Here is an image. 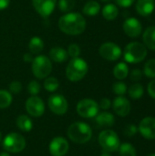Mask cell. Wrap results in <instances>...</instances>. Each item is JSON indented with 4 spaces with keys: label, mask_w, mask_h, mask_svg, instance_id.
I'll list each match as a JSON object with an SVG mask.
<instances>
[{
    "label": "cell",
    "mask_w": 155,
    "mask_h": 156,
    "mask_svg": "<svg viewBox=\"0 0 155 156\" xmlns=\"http://www.w3.org/2000/svg\"><path fill=\"white\" fill-rule=\"evenodd\" d=\"M59 29L67 35H79L86 29V20L78 12H71L58 19Z\"/></svg>",
    "instance_id": "1"
},
{
    "label": "cell",
    "mask_w": 155,
    "mask_h": 156,
    "mask_svg": "<svg viewBox=\"0 0 155 156\" xmlns=\"http://www.w3.org/2000/svg\"><path fill=\"white\" fill-rule=\"evenodd\" d=\"M88 70L89 66L83 58H80L79 57L74 58L69 62L67 66L66 76L70 81L77 82L81 80L86 76Z\"/></svg>",
    "instance_id": "2"
},
{
    "label": "cell",
    "mask_w": 155,
    "mask_h": 156,
    "mask_svg": "<svg viewBox=\"0 0 155 156\" xmlns=\"http://www.w3.org/2000/svg\"><path fill=\"white\" fill-rule=\"evenodd\" d=\"M69 138L76 144H86L92 136L91 128L85 122H74L68 129Z\"/></svg>",
    "instance_id": "3"
},
{
    "label": "cell",
    "mask_w": 155,
    "mask_h": 156,
    "mask_svg": "<svg viewBox=\"0 0 155 156\" xmlns=\"http://www.w3.org/2000/svg\"><path fill=\"white\" fill-rule=\"evenodd\" d=\"M148 51L147 48L140 42H131L124 49V59L129 63H140L145 59Z\"/></svg>",
    "instance_id": "4"
},
{
    "label": "cell",
    "mask_w": 155,
    "mask_h": 156,
    "mask_svg": "<svg viewBox=\"0 0 155 156\" xmlns=\"http://www.w3.org/2000/svg\"><path fill=\"white\" fill-rule=\"evenodd\" d=\"M99 144L101 148L108 153H113L119 150L121 145L118 134L112 130H104L99 135Z\"/></svg>",
    "instance_id": "5"
},
{
    "label": "cell",
    "mask_w": 155,
    "mask_h": 156,
    "mask_svg": "<svg viewBox=\"0 0 155 156\" xmlns=\"http://www.w3.org/2000/svg\"><path fill=\"white\" fill-rule=\"evenodd\" d=\"M52 70V63L49 58L40 55L34 58L32 61V72L39 80L47 78Z\"/></svg>",
    "instance_id": "6"
},
{
    "label": "cell",
    "mask_w": 155,
    "mask_h": 156,
    "mask_svg": "<svg viewBox=\"0 0 155 156\" xmlns=\"http://www.w3.org/2000/svg\"><path fill=\"white\" fill-rule=\"evenodd\" d=\"M26 147L25 138L16 133H11L7 134L3 141V148L8 153H20Z\"/></svg>",
    "instance_id": "7"
},
{
    "label": "cell",
    "mask_w": 155,
    "mask_h": 156,
    "mask_svg": "<svg viewBox=\"0 0 155 156\" xmlns=\"http://www.w3.org/2000/svg\"><path fill=\"white\" fill-rule=\"evenodd\" d=\"M99 104L91 99H83L77 104V112L83 118H93L99 113Z\"/></svg>",
    "instance_id": "8"
},
{
    "label": "cell",
    "mask_w": 155,
    "mask_h": 156,
    "mask_svg": "<svg viewBox=\"0 0 155 156\" xmlns=\"http://www.w3.org/2000/svg\"><path fill=\"white\" fill-rule=\"evenodd\" d=\"M100 55L106 60L115 61L119 59L122 56L121 48L113 42L103 43L99 49Z\"/></svg>",
    "instance_id": "9"
},
{
    "label": "cell",
    "mask_w": 155,
    "mask_h": 156,
    "mask_svg": "<svg viewBox=\"0 0 155 156\" xmlns=\"http://www.w3.org/2000/svg\"><path fill=\"white\" fill-rule=\"evenodd\" d=\"M48 103L50 111L57 115H63L68 111V101L65 97L60 94L51 95Z\"/></svg>",
    "instance_id": "10"
},
{
    "label": "cell",
    "mask_w": 155,
    "mask_h": 156,
    "mask_svg": "<svg viewBox=\"0 0 155 156\" xmlns=\"http://www.w3.org/2000/svg\"><path fill=\"white\" fill-rule=\"evenodd\" d=\"M138 132L141 135L147 140L155 139V118L154 117H145L143 118L138 126Z\"/></svg>",
    "instance_id": "11"
},
{
    "label": "cell",
    "mask_w": 155,
    "mask_h": 156,
    "mask_svg": "<svg viewBox=\"0 0 155 156\" xmlns=\"http://www.w3.org/2000/svg\"><path fill=\"white\" fill-rule=\"evenodd\" d=\"M26 109L28 114L33 117H40L45 112V105L43 101L37 96H32L27 99L26 102Z\"/></svg>",
    "instance_id": "12"
},
{
    "label": "cell",
    "mask_w": 155,
    "mask_h": 156,
    "mask_svg": "<svg viewBox=\"0 0 155 156\" xmlns=\"http://www.w3.org/2000/svg\"><path fill=\"white\" fill-rule=\"evenodd\" d=\"M123 30L128 37L135 38L141 36L143 32V26L137 18L129 17L123 23Z\"/></svg>",
    "instance_id": "13"
},
{
    "label": "cell",
    "mask_w": 155,
    "mask_h": 156,
    "mask_svg": "<svg viewBox=\"0 0 155 156\" xmlns=\"http://www.w3.org/2000/svg\"><path fill=\"white\" fill-rule=\"evenodd\" d=\"M35 10L43 17H48L54 11L57 0H32Z\"/></svg>",
    "instance_id": "14"
},
{
    "label": "cell",
    "mask_w": 155,
    "mask_h": 156,
    "mask_svg": "<svg viewBox=\"0 0 155 156\" xmlns=\"http://www.w3.org/2000/svg\"><path fill=\"white\" fill-rule=\"evenodd\" d=\"M114 112L120 117H126L131 112V102L124 96H118L112 102Z\"/></svg>",
    "instance_id": "15"
},
{
    "label": "cell",
    "mask_w": 155,
    "mask_h": 156,
    "mask_svg": "<svg viewBox=\"0 0 155 156\" xmlns=\"http://www.w3.org/2000/svg\"><path fill=\"white\" fill-rule=\"evenodd\" d=\"M69 151V143L62 137L54 138L49 144V153L52 156H64Z\"/></svg>",
    "instance_id": "16"
},
{
    "label": "cell",
    "mask_w": 155,
    "mask_h": 156,
    "mask_svg": "<svg viewBox=\"0 0 155 156\" xmlns=\"http://www.w3.org/2000/svg\"><path fill=\"white\" fill-rule=\"evenodd\" d=\"M136 11L142 16H147L153 13L155 8L154 0H137Z\"/></svg>",
    "instance_id": "17"
},
{
    "label": "cell",
    "mask_w": 155,
    "mask_h": 156,
    "mask_svg": "<svg viewBox=\"0 0 155 156\" xmlns=\"http://www.w3.org/2000/svg\"><path fill=\"white\" fill-rule=\"evenodd\" d=\"M95 122L99 127H111L115 122V118L111 112H103L95 116Z\"/></svg>",
    "instance_id": "18"
},
{
    "label": "cell",
    "mask_w": 155,
    "mask_h": 156,
    "mask_svg": "<svg viewBox=\"0 0 155 156\" xmlns=\"http://www.w3.org/2000/svg\"><path fill=\"white\" fill-rule=\"evenodd\" d=\"M143 40L144 46L147 48L155 51V26L148 27L144 30L143 35Z\"/></svg>",
    "instance_id": "19"
},
{
    "label": "cell",
    "mask_w": 155,
    "mask_h": 156,
    "mask_svg": "<svg viewBox=\"0 0 155 156\" xmlns=\"http://www.w3.org/2000/svg\"><path fill=\"white\" fill-rule=\"evenodd\" d=\"M68 52L63 48L59 47H55L50 49L49 51V58L50 60H53L58 63L64 62L68 59Z\"/></svg>",
    "instance_id": "20"
},
{
    "label": "cell",
    "mask_w": 155,
    "mask_h": 156,
    "mask_svg": "<svg viewBox=\"0 0 155 156\" xmlns=\"http://www.w3.org/2000/svg\"><path fill=\"white\" fill-rule=\"evenodd\" d=\"M113 75L119 80H122L126 79L129 75V68L127 64L124 62L118 63L113 69Z\"/></svg>",
    "instance_id": "21"
},
{
    "label": "cell",
    "mask_w": 155,
    "mask_h": 156,
    "mask_svg": "<svg viewBox=\"0 0 155 156\" xmlns=\"http://www.w3.org/2000/svg\"><path fill=\"white\" fill-rule=\"evenodd\" d=\"M16 123L18 129L23 132H29L33 127L31 119L26 115H19L16 121Z\"/></svg>",
    "instance_id": "22"
},
{
    "label": "cell",
    "mask_w": 155,
    "mask_h": 156,
    "mask_svg": "<svg viewBox=\"0 0 155 156\" xmlns=\"http://www.w3.org/2000/svg\"><path fill=\"white\" fill-rule=\"evenodd\" d=\"M119 15V9L114 4H108L102 9V16L107 20H113Z\"/></svg>",
    "instance_id": "23"
},
{
    "label": "cell",
    "mask_w": 155,
    "mask_h": 156,
    "mask_svg": "<svg viewBox=\"0 0 155 156\" xmlns=\"http://www.w3.org/2000/svg\"><path fill=\"white\" fill-rule=\"evenodd\" d=\"M100 5L96 1H89L83 7V14L89 16H94L99 14Z\"/></svg>",
    "instance_id": "24"
},
{
    "label": "cell",
    "mask_w": 155,
    "mask_h": 156,
    "mask_svg": "<svg viewBox=\"0 0 155 156\" xmlns=\"http://www.w3.org/2000/svg\"><path fill=\"white\" fill-rule=\"evenodd\" d=\"M28 48L30 53L32 54H38L44 48V42L38 37H34L30 39L28 43Z\"/></svg>",
    "instance_id": "25"
},
{
    "label": "cell",
    "mask_w": 155,
    "mask_h": 156,
    "mask_svg": "<svg viewBox=\"0 0 155 156\" xmlns=\"http://www.w3.org/2000/svg\"><path fill=\"white\" fill-rule=\"evenodd\" d=\"M128 93L132 100H139L143 97L144 93V88L141 83L136 82L129 88Z\"/></svg>",
    "instance_id": "26"
},
{
    "label": "cell",
    "mask_w": 155,
    "mask_h": 156,
    "mask_svg": "<svg viewBox=\"0 0 155 156\" xmlns=\"http://www.w3.org/2000/svg\"><path fill=\"white\" fill-rule=\"evenodd\" d=\"M119 153L121 156H137L135 147L129 143L122 144L119 147Z\"/></svg>",
    "instance_id": "27"
},
{
    "label": "cell",
    "mask_w": 155,
    "mask_h": 156,
    "mask_svg": "<svg viewBox=\"0 0 155 156\" xmlns=\"http://www.w3.org/2000/svg\"><path fill=\"white\" fill-rule=\"evenodd\" d=\"M143 74L150 79H155V58L147 60L143 67Z\"/></svg>",
    "instance_id": "28"
},
{
    "label": "cell",
    "mask_w": 155,
    "mask_h": 156,
    "mask_svg": "<svg viewBox=\"0 0 155 156\" xmlns=\"http://www.w3.org/2000/svg\"><path fill=\"white\" fill-rule=\"evenodd\" d=\"M12 102V95L5 90H0V109H5Z\"/></svg>",
    "instance_id": "29"
},
{
    "label": "cell",
    "mask_w": 155,
    "mask_h": 156,
    "mask_svg": "<svg viewBox=\"0 0 155 156\" xmlns=\"http://www.w3.org/2000/svg\"><path fill=\"white\" fill-rule=\"evenodd\" d=\"M59 86V82L58 80L54 78V77H49V78H47L44 81V88L46 90L49 91V92H53V91H56L58 90Z\"/></svg>",
    "instance_id": "30"
},
{
    "label": "cell",
    "mask_w": 155,
    "mask_h": 156,
    "mask_svg": "<svg viewBox=\"0 0 155 156\" xmlns=\"http://www.w3.org/2000/svg\"><path fill=\"white\" fill-rule=\"evenodd\" d=\"M76 2L75 0H59L58 1V8L62 12H69L75 7Z\"/></svg>",
    "instance_id": "31"
},
{
    "label": "cell",
    "mask_w": 155,
    "mask_h": 156,
    "mask_svg": "<svg viewBox=\"0 0 155 156\" xmlns=\"http://www.w3.org/2000/svg\"><path fill=\"white\" fill-rule=\"evenodd\" d=\"M112 90L113 92L118 95V96H123L127 90H128V88H127V85L122 82V81H117L113 84L112 86Z\"/></svg>",
    "instance_id": "32"
},
{
    "label": "cell",
    "mask_w": 155,
    "mask_h": 156,
    "mask_svg": "<svg viewBox=\"0 0 155 156\" xmlns=\"http://www.w3.org/2000/svg\"><path fill=\"white\" fill-rule=\"evenodd\" d=\"M40 84L37 80H32L27 85V91L32 96H36L40 92Z\"/></svg>",
    "instance_id": "33"
},
{
    "label": "cell",
    "mask_w": 155,
    "mask_h": 156,
    "mask_svg": "<svg viewBox=\"0 0 155 156\" xmlns=\"http://www.w3.org/2000/svg\"><path fill=\"white\" fill-rule=\"evenodd\" d=\"M68 55L74 58H78L80 54V48L79 45L77 44H70L68 48Z\"/></svg>",
    "instance_id": "34"
},
{
    "label": "cell",
    "mask_w": 155,
    "mask_h": 156,
    "mask_svg": "<svg viewBox=\"0 0 155 156\" xmlns=\"http://www.w3.org/2000/svg\"><path fill=\"white\" fill-rule=\"evenodd\" d=\"M138 133V127L134 124H128L124 128V134L128 137H132Z\"/></svg>",
    "instance_id": "35"
},
{
    "label": "cell",
    "mask_w": 155,
    "mask_h": 156,
    "mask_svg": "<svg viewBox=\"0 0 155 156\" xmlns=\"http://www.w3.org/2000/svg\"><path fill=\"white\" fill-rule=\"evenodd\" d=\"M143 72L139 69H134L131 71V74H130V78H131V80L134 81V82H138L142 80L143 78Z\"/></svg>",
    "instance_id": "36"
},
{
    "label": "cell",
    "mask_w": 155,
    "mask_h": 156,
    "mask_svg": "<svg viewBox=\"0 0 155 156\" xmlns=\"http://www.w3.org/2000/svg\"><path fill=\"white\" fill-rule=\"evenodd\" d=\"M22 90V85L21 82L17 81V80H14L9 84V90L11 93L14 94H18Z\"/></svg>",
    "instance_id": "37"
},
{
    "label": "cell",
    "mask_w": 155,
    "mask_h": 156,
    "mask_svg": "<svg viewBox=\"0 0 155 156\" xmlns=\"http://www.w3.org/2000/svg\"><path fill=\"white\" fill-rule=\"evenodd\" d=\"M147 91H148V94L155 100V79H153V80H151L149 83H148V86H147Z\"/></svg>",
    "instance_id": "38"
},
{
    "label": "cell",
    "mask_w": 155,
    "mask_h": 156,
    "mask_svg": "<svg viewBox=\"0 0 155 156\" xmlns=\"http://www.w3.org/2000/svg\"><path fill=\"white\" fill-rule=\"evenodd\" d=\"M99 106H100V108L102 109V110H108V109H110L111 106V101L108 98H103V99H101V101H100Z\"/></svg>",
    "instance_id": "39"
},
{
    "label": "cell",
    "mask_w": 155,
    "mask_h": 156,
    "mask_svg": "<svg viewBox=\"0 0 155 156\" xmlns=\"http://www.w3.org/2000/svg\"><path fill=\"white\" fill-rule=\"evenodd\" d=\"M115 2L122 7H129L135 2V0H115Z\"/></svg>",
    "instance_id": "40"
},
{
    "label": "cell",
    "mask_w": 155,
    "mask_h": 156,
    "mask_svg": "<svg viewBox=\"0 0 155 156\" xmlns=\"http://www.w3.org/2000/svg\"><path fill=\"white\" fill-rule=\"evenodd\" d=\"M33 59H34V58H33V56H32V53H26V54H24V56H23V60L25 61V62H26V63H29V62H32L33 61Z\"/></svg>",
    "instance_id": "41"
},
{
    "label": "cell",
    "mask_w": 155,
    "mask_h": 156,
    "mask_svg": "<svg viewBox=\"0 0 155 156\" xmlns=\"http://www.w3.org/2000/svg\"><path fill=\"white\" fill-rule=\"evenodd\" d=\"M10 0H0V10L5 9L9 5Z\"/></svg>",
    "instance_id": "42"
},
{
    "label": "cell",
    "mask_w": 155,
    "mask_h": 156,
    "mask_svg": "<svg viewBox=\"0 0 155 156\" xmlns=\"http://www.w3.org/2000/svg\"><path fill=\"white\" fill-rule=\"evenodd\" d=\"M100 156H112L111 154H109L108 152H105V153H103V154H101Z\"/></svg>",
    "instance_id": "43"
},
{
    "label": "cell",
    "mask_w": 155,
    "mask_h": 156,
    "mask_svg": "<svg viewBox=\"0 0 155 156\" xmlns=\"http://www.w3.org/2000/svg\"><path fill=\"white\" fill-rule=\"evenodd\" d=\"M0 156H10V155H9V154H7V153H1V154H0Z\"/></svg>",
    "instance_id": "44"
},
{
    "label": "cell",
    "mask_w": 155,
    "mask_h": 156,
    "mask_svg": "<svg viewBox=\"0 0 155 156\" xmlns=\"http://www.w3.org/2000/svg\"><path fill=\"white\" fill-rule=\"evenodd\" d=\"M102 2H110V1H111V0H101Z\"/></svg>",
    "instance_id": "45"
},
{
    "label": "cell",
    "mask_w": 155,
    "mask_h": 156,
    "mask_svg": "<svg viewBox=\"0 0 155 156\" xmlns=\"http://www.w3.org/2000/svg\"><path fill=\"white\" fill-rule=\"evenodd\" d=\"M1 140H2V133H1V132H0V142H1Z\"/></svg>",
    "instance_id": "46"
},
{
    "label": "cell",
    "mask_w": 155,
    "mask_h": 156,
    "mask_svg": "<svg viewBox=\"0 0 155 156\" xmlns=\"http://www.w3.org/2000/svg\"><path fill=\"white\" fill-rule=\"evenodd\" d=\"M147 156H155V154H149V155Z\"/></svg>",
    "instance_id": "47"
}]
</instances>
